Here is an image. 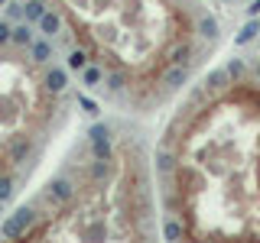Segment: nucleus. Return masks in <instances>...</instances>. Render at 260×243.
Returning a JSON list of instances; mask_svg holds the SVG:
<instances>
[{
  "instance_id": "obj_2",
  "label": "nucleus",
  "mask_w": 260,
  "mask_h": 243,
  "mask_svg": "<svg viewBox=\"0 0 260 243\" xmlns=\"http://www.w3.org/2000/svg\"><path fill=\"white\" fill-rule=\"evenodd\" d=\"M72 107L69 65L36 26L0 16V208L26 188Z\"/></svg>"
},
{
  "instance_id": "obj_4",
  "label": "nucleus",
  "mask_w": 260,
  "mask_h": 243,
  "mask_svg": "<svg viewBox=\"0 0 260 243\" xmlns=\"http://www.w3.org/2000/svg\"><path fill=\"white\" fill-rule=\"evenodd\" d=\"M228 78H231V75H228L224 68L211 71V75L205 78V91H224V88H228Z\"/></svg>"
},
{
  "instance_id": "obj_1",
  "label": "nucleus",
  "mask_w": 260,
  "mask_h": 243,
  "mask_svg": "<svg viewBox=\"0 0 260 243\" xmlns=\"http://www.w3.org/2000/svg\"><path fill=\"white\" fill-rule=\"evenodd\" d=\"M153 191L143 152L94 124L65 166L0 224L4 240L150 237Z\"/></svg>"
},
{
  "instance_id": "obj_5",
  "label": "nucleus",
  "mask_w": 260,
  "mask_h": 243,
  "mask_svg": "<svg viewBox=\"0 0 260 243\" xmlns=\"http://www.w3.org/2000/svg\"><path fill=\"white\" fill-rule=\"evenodd\" d=\"M199 32H202V36H208V39H215L218 36V23L211 20V16H202V20H199Z\"/></svg>"
},
{
  "instance_id": "obj_3",
  "label": "nucleus",
  "mask_w": 260,
  "mask_h": 243,
  "mask_svg": "<svg viewBox=\"0 0 260 243\" xmlns=\"http://www.w3.org/2000/svg\"><path fill=\"white\" fill-rule=\"evenodd\" d=\"M46 10V0H0V16L10 20H23V23H36Z\"/></svg>"
},
{
  "instance_id": "obj_7",
  "label": "nucleus",
  "mask_w": 260,
  "mask_h": 243,
  "mask_svg": "<svg viewBox=\"0 0 260 243\" xmlns=\"http://www.w3.org/2000/svg\"><path fill=\"white\" fill-rule=\"evenodd\" d=\"M224 71H228L231 78H238L241 71H244V65H241V62H228V68H224Z\"/></svg>"
},
{
  "instance_id": "obj_8",
  "label": "nucleus",
  "mask_w": 260,
  "mask_h": 243,
  "mask_svg": "<svg viewBox=\"0 0 260 243\" xmlns=\"http://www.w3.org/2000/svg\"><path fill=\"white\" fill-rule=\"evenodd\" d=\"M257 78H260V65H257Z\"/></svg>"
},
{
  "instance_id": "obj_6",
  "label": "nucleus",
  "mask_w": 260,
  "mask_h": 243,
  "mask_svg": "<svg viewBox=\"0 0 260 243\" xmlns=\"http://www.w3.org/2000/svg\"><path fill=\"white\" fill-rule=\"evenodd\" d=\"M254 32H257V23H247V26H244V32L238 36V43H247V39L254 36Z\"/></svg>"
}]
</instances>
